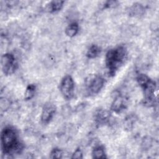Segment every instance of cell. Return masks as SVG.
Here are the masks:
<instances>
[{
	"label": "cell",
	"instance_id": "cell-5",
	"mask_svg": "<svg viewBox=\"0 0 159 159\" xmlns=\"http://www.w3.org/2000/svg\"><path fill=\"white\" fill-rule=\"evenodd\" d=\"M1 65L3 73L9 76L15 73L18 64L15 56L12 53H6L1 56Z\"/></svg>",
	"mask_w": 159,
	"mask_h": 159
},
{
	"label": "cell",
	"instance_id": "cell-3",
	"mask_svg": "<svg viewBox=\"0 0 159 159\" xmlns=\"http://www.w3.org/2000/svg\"><path fill=\"white\" fill-rule=\"evenodd\" d=\"M137 81L142 89L144 104L148 106H153L155 101V82L150 79L147 75L142 73L139 74L137 76Z\"/></svg>",
	"mask_w": 159,
	"mask_h": 159
},
{
	"label": "cell",
	"instance_id": "cell-15",
	"mask_svg": "<svg viewBox=\"0 0 159 159\" xmlns=\"http://www.w3.org/2000/svg\"><path fill=\"white\" fill-rule=\"evenodd\" d=\"M109 117V113L106 111H99L96 116V119L98 123L104 122Z\"/></svg>",
	"mask_w": 159,
	"mask_h": 159
},
{
	"label": "cell",
	"instance_id": "cell-13",
	"mask_svg": "<svg viewBox=\"0 0 159 159\" xmlns=\"http://www.w3.org/2000/svg\"><path fill=\"white\" fill-rule=\"evenodd\" d=\"M144 12V7L139 4H134L129 9V14L133 16H140Z\"/></svg>",
	"mask_w": 159,
	"mask_h": 159
},
{
	"label": "cell",
	"instance_id": "cell-1",
	"mask_svg": "<svg viewBox=\"0 0 159 159\" xmlns=\"http://www.w3.org/2000/svg\"><path fill=\"white\" fill-rule=\"evenodd\" d=\"M1 147L4 155H12L22 152L24 146L19 139L17 130L11 126L5 127L1 133Z\"/></svg>",
	"mask_w": 159,
	"mask_h": 159
},
{
	"label": "cell",
	"instance_id": "cell-11",
	"mask_svg": "<svg viewBox=\"0 0 159 159\" xmlns=\"http://www.w3.org/2000/svg\"><path fill=\"white\" fill-rule=\"evenodd\" d=\"M79 31V25L76 22L70 24L65 29V34L69 37H75Z\"/></svg>",
	"mask_w": 159,
	"mask_h": 159
},
{
	"label": "cell",
	"instance_id": "cell-9",
	"mask_svg": "<svg viewBox=\"0 0 159 159\" xmlns=\"http://www.w3.org/2000/svg\"><path fill=\"white\" fill-rule=\"evenodd\" d=\"M64 2L65 1L60 0L52 1L47 4V10L50 13L57 12L63 8Z\"/></svg>",
	"mask_w": 159,
	"mask_h": 159
},
{
	"label": "cell",
	"instance_id": "cell-19",
	"mask_svg": "<svg viewBox=\"0 0 159 159\" xmlns=\"http://www.w3.org/2000/svg\"><path fill=\"white\" fill-rule=\"evenodd\" d=\"M118 2L116 1H107L104 2V3L102 5V8H110V7H114L116 6H117Z\"/></svg>",
	"mask_w": 159,
	"mask_h": 159
},
{
	"label": "cell",
	"instance_id": "cell-7",
	"mask_svg": "<svg viewBox=\"0 0 159 159\" xmlns=\"http://www.w3.org/2000/svg\"><path fill=\"white\" fill-rule=\"evenodd\" d=\"M57 111V107L55 104L48 102L44 104L40 116V120L42 124H48L54 117Z\"/></svg>",
	"mask_w": 159,
	"mask_h": 159
},
{
	"label": "cell",
	"instance_id": "cell-6",
	"mask_svg": "<svg viewBox=\"0 0 159 159\" xmlns=\"http://www.w3.org/2000/svg\"><path fill=\"white\" fill-rule=\"evenodd\" d=\"M60 91L65 99L70 100L73 98L75 94V82L70 75L64 76L61 80Z\"/></svg>",
	"mask_w": 159,
	"mask_h": 159
},
{
	"label": "cell",
	"instance_id": "cell-10",
	"mask_svg": "<svg viewBox=\"0 0 159 159\" xmlns=\"http://www.w3.org/2000/svg\"><path fill=\"white\" fill-rule=\"evenodd\" d=\"M92 157L96 159H104L106 158V153L105 149L102 145H96L92 150Z\"/></svg>",
	"mask_w": 159,
	"mask_h": 159
},
{
	"label": "cell",
	"instance_id": "cell-17",
	"mask_svg": "<svg viewBox=\"0 0 159 159\" xmlns=\"http://www.w3.org/2000/svg\"><path fill=\"white\" fill-rule=\"evenodd\" d=\"M142 146L144 150L148 149L152 145V139L150 137H145L142 142Z\"/></svg>",
	"mask_w": 159,
	"mask_h": 159
},
{
	"label": "cell",
	"instance_id": "cell-18",
	"mask_svg": "<svg viewBox=\"0 0 159 159\" xmlns=\"http://www.w3.org/2000/svg\"><path fill=\"white\" fill-rule=\"evenodd\" d=\"M83 158V153L80 148H77L73 153L71 158L73 159H80Z\"/></svg>",
	"mask_w": 159,
	"mask_h": 159
},
{
	"label": "cell",
	"instance_id": "cell-8",
	"mask_svg": "<svg viewBox=\"0 0 159 159\" xmlns=\"http://www.w3.org/2000/svg\"><path fill=\"white\" fill-rule=\"evenodd\" d=\"M127 106V99L122 94H118L114 99L111 110L116 113H120L124 111Z\"/></svg>",
	"mask_w": 159,
	"mask_h": 159
},
{
	"label": "cell",
	"instance_id": "cell-12",
	"mask_svg": "<svg viewBox=\"0 0 159 159\" xmlns=\"http://www.w3.org/2000/svg\"><path fill=\"white\" fill-rule=\"evenodd\" d=\"M101 52V48L97 45H91L86 52V57L89 58L98 57Z\"/></svg>",
	"mask_w": 159,
	"mask_h": 159
},
{
	"label": "cell",
	"instance_id": "cell-14",
	"mask_svg": "<svg viewBox=\"0 0 159 159\" xmlns=\"http://www.w3.org/2000/svg\"><path fill=\"white\" fill-rule=\"evenodd\" d=\"M36 93V86L34 84H29L24 93V99L25 101L30 100L34 98Z\"/></svg>",
	"mask_w": 159,
	"mask_h": 159
},
{
	"label": "cell",
	"instance_id": "cell-16",
	"mask_svg": "<svg viewBox=\"0 0 159 159\" xmlns=\"http://www.w3.org/2000/svg\"><path fill=\"white\" fill-rule=\"evenodd\" d=\"M63 150L59 148H53L50 153V158H61L63 157Z\"/></svg>",
	"mask_w": 159,
	"mask_h": 159
},
{
	"label": "cell",
	"instance_id": "cell-2",
	"mask_svg": "<svg viewBox=\"0 0 159 159\" xmlns=\"http://www.w3.org/2000/svg\"><path fill=\"white\" fill-rule=\"evenodd\" d=\"M127 57V48L119 45L107 51L105 57V63L109 75L114 76L124 63Z\"/></svg>",
	"mask_w": 159,
	"mask_h": 159
},
{
	"label": "cell",
	"instance_id": "cell-4",
	"mask_svg": "<svg viewBox=\"0 0 159 159\" xmlns=\"http://www.w3.org/2000/svg\"><path fill=\"white\" fill-rule=\"evenodd\" d=\"M105 80L99 75H89L84 80V86L89 94L95 95L98 94L104 87Z\"/></svg>",
	"mask_w": 159,
	"mask_h": 159
}]
</instances>
